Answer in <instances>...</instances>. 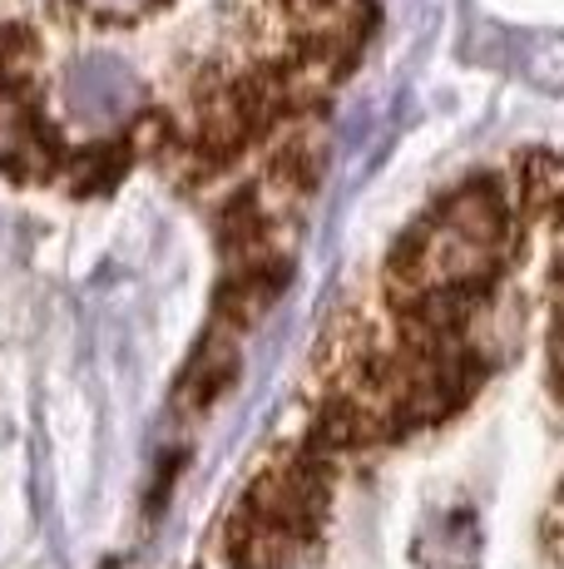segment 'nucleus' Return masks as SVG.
Wrapping results in <instances>:
<instances>
[{
	"mask_svg": "<svg viewBox=\"0 0 564 569\" xmlns=\"http://www.w3.org/2000/svg\"><path fill=\"white\" fill-rule=\"evenodd\" d=\"M505 258V203L495 189L471 183L451 193L436 213L396 253V282L421 298L436 292H475L495 278Z\"/></svg>",
	"mask_w": 564,
	"mask_h": 569,
	"instance_id": "obj_1",
	"label": "nucleus"
},
{
	"mask_svg": "<svg viewBox=\"0 0 564 569\" xmlns=\"http://www.w3.org/2000/svg\"><path fill=\"white\" fill-rule=\"evenodd\" d=\"M124 94H129V80L110 60H90L70 74V104L80 114H114Z\"/></svg>",
	"mask_w": 564,
	"mask_h": 569,
	"instance_id": "obj_2",
	"label": "nucleus"
},
{
	"mask_svg": "<svg viewBox=\"0 0 564 569\" xmlns=\"http://www.w3.org/2000/svg\"><path fill=\"white\" fill-rule=\"evenodd\" d=\"M233 371H238V352H233V347H223V342L203 347L199 362H193V371L183 377V401H193V407H209V401L219 397L228 381H233Z\"/></svg>",
	"mask_w": 564,
	"mask_h": 569,
	"instance_id": "obj_3",
	"label": "nucleus"
},
{
	"mask_svg": "<svg viewBox=\"0 0 564 569\" xmlns=\"http://www.w3.org/2000/svg\"><path fill=\"white\" fill-rule=\"evenodd\" d=\"M119 173H124V144H100V149H84V154L70 159V179L80 193L104 189V183H114Z\"/></svg>",
	"mask_w": 564,
	"mask_h": 569,
	"instance_id": "obj_4",
	"label": "nucleus"
},
{
	"mask_svg": "<svg viewBox=\"0 0 564 569\" xmlns=\"http://www.w3.org/2000/svg\"><path fill=\"white\" fill-rule=\"evenodd\" d=\"M84 10H94V16H104V20H134L139 10H149L154 0H80Z\"/></svg>",
	"mask_w": 564,
	"mask_h": 569,
	"instance_id": "obj_5",
	"label": "nucleus"
}]
</instances>
